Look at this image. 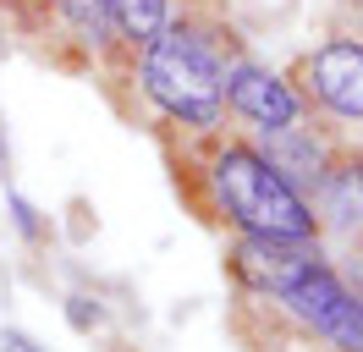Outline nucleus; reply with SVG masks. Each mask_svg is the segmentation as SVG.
<instances>
[{"label": "nucleus", "instance_id": "1", "mask_svg": "<svg viewBox=\"0 0 363 352\" xmlns=\"http://www.w3.org/2000/svg\"><path fill=\"white\" fill-rule=\"evenodd\" d=\"M215 198L242 237H314V209L259 149H226L215 160Z\"/></svg>", "mask_w": 363, "mask_h": 352}, {"label": "nucleus", "instance_id": "2", "mask_svg": "<svg viewBox=\"0 0 363 352\" xmlns=\"http://www.w3.org/2000/svg\"><path fill=\"white\" fill-rule=\"evenodd\" d=\"M143 88L177 121H215L226 105V66L199 28H160L143 55Z\"/></svg>", "mask_w": 363, "mask_h": 352}, {"label": "nucleus", "instance_id": "3", "mask_svg": "<svg viewBox=\"0 0 363 352\" xmlns=\"http://www.w3.org/2000/svg\"><path fill=\"white\" fill-rule=\"evenodd\" d=\"M281 297H286V308H292L303 325H314L325 341H336L341 352H363V297L341 281L330 264L308 270V275L297 286H286Z\"/></svg>", "mask_w": 363, "mask_h": 352}, {"label": "nucleus", "instance_id": "4", "mask_svg": "<svg viewBox=\"0 0 363 352\" xmlns=\"http://www.w3.org/2000/svg\"><path fill=\"white\" fill-rule=\"evenodd\" d=\"M319 248L308 237H242L237 242V253H231V270L253 286V292H286L297 286L308 270H319Z\"/></svg>", "mask_w": 363, "mask_h": 352}, {"label": "nucleus", "instance_id": "5", "mask_svg": "<svg viewBox=\"0 0 363 352\" xmlns=\"http://www.w3.org/2000/svg\"><path fill=\"white\" fill-rule=\"evenodd\" d=\"M308 94L347 121H363V44L336 39L308 55Z\"/></svg>", "mask_w": 363, "mask_h": 352}, {"label": "nucleus", "instance_id": "6", "mask_svg": "<svg viewBox=\"0 0 363 352\" xmlns=\"http://www.w3.org/2000/svg\"><path fill=\"white\" fill-rule=\"evenodd\" d=\"M226 105L248 116L253 127H286L297 121V94L264 66H231L226 72Z\"/></svg>", "mask_w": 363, "mask_h": 352}, {"label": "nucleus", "instance_id": "7", "mask_svg": "<svg viewBox=\"0 0 363 352\" xmlns=\"http://www.w3.org/2000/svg\"><path fill=\"white\" fill-rule=\"evenodd\" d=\"M314 193H319V215L330 220L336 231H358L363 226V154L325 160Z\"/></svg>", "mask_w": 363, "mask_h": 352}, {"label": "nucleus", "instance_id": "8", "mask_svg": "<svg viewBox=\"0 0 363 352\" xmlns=\"http://www.w3.org/2000/svg\"><path fill=\"white\" fill-rule=\"evenodd\" d=\"M264 132H270V138H264V160L292 182L297 193H303V187L314 193L319 171H325V149L314 143V132H297L292 121H286V127H264Z\"/></svg>", "mask_w": 363, "mask_h": 352}, {"label": "nucleus", "instance_id": "9", "mask_svg": "<svg viewBox=\"0 0 363 352\" xmlns=\"http://www.w3.org/2000/svg\"><path fill=\"white\" fill-rule=\"evenodd\" d=\"M111 11H116V28L138 44H149L165 28V0H111Z\"/></svg>", "mask_w": 363, "mask_h": 352}, {"label": "nucleus", "instance_id": "10", "mask_svg": "<svg viewBox=\"0 0 363 352\" xmlns=\"http://www.w3.org/2000/svg\"><path fill=\"white\" fill-rule=\"evenodd\" d=\"M61 11H67V22L83 33V39H105L111 33V22H116V11H111V0H61Z\"/></svg>", "mask_w": 363, "mask_h": 352}, {"label": "nucleus", "instance_id": "11", "mask_svg": "<svg viewBox=\"0 0 363 352\" xmlns=\"http://www.w3.org/2000/svg\"><path fill=\"white\" fill-rule=\"evenodd\" d=\"M6 347H11V352H39V347H33V341L23 336V330H11V336H6Z\"/></svg>", "mask_w": 363, "mask_h": 352}, {"label": "nucleus", "instance_id": "12", "mask_svg": "<svg viewBox=\"0 0 363 352\" xmlns=\"http://www.w3.org/2000/svg\"><path fill=\"white\" fill-rule=\"evenodd\" d=\"M358 297H363V270H358Z\"/></svg>", "mask_w": 363, "mask_h": 352}, {"label": "nucleus", "instance_id": "13", "mask_svg": "<svg viewBox=\"0 0 363 352\" xmlns=\"http://www.w3.org/2000/svg\"><path fill=\"white\" fill-rule=\"evenodd\" d=\"M358 17H363V0H358Z\"/></svg>", "mask_w": 363, "mask_h": 352}, {"label": "nucleus", "instance_id": "14", "mask_svg": "<svg viewBox=\"0 0 363 352\" xmlns=\"http://www.w3.org/2000/svg\"><path fill=\"white\" fill-rule=\"evenodd\" d=\"M0 154H6V143H0Z\"/></svg>", "mask_w": 363, "mask_h": 352}]
</instances>
